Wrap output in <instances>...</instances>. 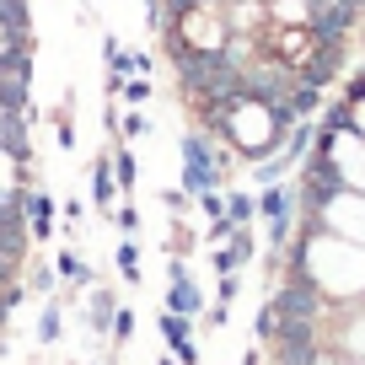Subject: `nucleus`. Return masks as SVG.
Wrapping results in <instances>:
<instances>
[{
  "label": "nucleus",
  "instance_id": "1",
  "mask_svg": "<svg viewBox=\"0 0 365 365\" xmlns=\"http://www.w3.org/2000/svg\"><path fill=\"white\" fill-rule=\"evenodd\" d=\"M220 167H226V156H215V145H210L205 135H182V194H210V188H220Z\"/></svg>",
  "mask_w": 365,
  "mask_h": 365
},
{
  "label": "nucleus",
  "instance_id": "2",
  "mask_svg": "<svg viewBox=\"0 0 365 365\" xmlns=\"http://www.w3.org/2000/svg\"><path fill=\"white\" fill-rule=\"evenodd\" d=\"M27 182H16L11 194H0V258L6 263H22L33 237H27Z\"/></svg>",
  "mask_w": 365,
  "mask_h": 365
},
{
  "label": "nucleus",
  "instance_id": "3",
  "mask_svg": "<svg viewBox=\"0 0 365 365\" xmlns=\"http://www.w3.org/2000/svg\"><path fill=\"white\" fill-rule=\"evenodd\" d=\"M167 312H178L188 322H199V312H205V290H199L194 269L182 258H172V269H167Z\"/></svg>",
  "mask_w": 365,
  "mask_h": 365
},
{
  "label": "nucleus",
  "instance_id": "4",
  "mask_svg": "<svg viewBox=\"0 0 365 365\" xmlns=\"http://www.w3.org/2000/svg\"><path fill=\"white\" fill-rule=\"evenodd\" d=\"M54 215H59V205L43 194V188H33V194H27V237L48 242V237H54Z\"/></svg>",
  "mask_w": 365,
  "mask_h": 365
},
{
  "label": "nucleus",
  "instance_id": "5",
  "mask_svg": "<svg viewBox=\"0 0 365 365\" xmlns=\"http://www.w3.org/2000/svg\"><path fill=\"white\" fill-rule=\"evenodd\" d=\"M54 274H59V285H65V290H91V285H97L91 263L81 258L76 247H59V258H54Z\"/></svg>",
  "mask_w": 365,
  "mask_h": 365
},
{
  "label": "nucleus",
  "instance_id": "6",
  "mask_svg": "<svg viewBox=\"0 0 365 365\" xmlns=\"http://www.w3.org/2000/svg\"><path fill=\"white\" fill-rule=\"evenodd\" d=\"M113 194H118V182H113V150H103V156L91 161V205H97V215L113 210Z\"/></svg>",
  "mask_w": 365,
  "mask_h": 365
},
{
  "label": "nucleus",
  "instance_id": "7",
  "mask_svg": "<svg viewBox=\"0 0 365 365\" xmlns=\"http://www.w3.org/2000/svg\"><path fill=\"white\" fill-rule=\"evenodd\" d=\"M113 312H118L113 285H91V301H86V328L97 333V339H108V328H113Z\"/></svg>",
  "mask_w": 365,
  "mask_h": 365
},
{
  "label": "nucleus",
  "instance_id": "8",
  "mask_svg": "<svg viewBox=\"0 0 365 365\" xmlns=\"http://www.w3.org/2000/svg\"><path fill=\"white\" fill-rule=\"evenodd\" d=\"M258 215L263 220H296V194L279 188V182H269V188L258 194Z\"/></svg>",
  "mask_w": 365,
  "mask_h": 365
},
{
  "label": "nucleus",
  "instance_id": "9",
  "mask_svg": "<svg viewBox=\"0 0 365 365\" xmlns=\"http://www.w3.org/2000/svg\"><path fill=\"white\" fill-rule=\"evenodd\" d=\"M0 113H22V118H33V81L0 76Z\"/></svg>",
  "mask_w": 365,
  "mask_h": 365
},
{
  "label": "nucleus",
  "instance_id": "10",
  "mask_svg": "<svg viewBox=\"0 0 365 365\" xmlns=\"http://www.w3.org/2000/svg\"><path fill=\"white\" fill-rule=\"evenodd\" d=\"M59 333H65V301L48 296V301H43V317H38V344H43V349H54Z\"/></svg>",
  "mask_w": 365,
  "mask_h": 365
},
{
  "label": "nucleus",
  "instance_id": "11",
  "mask_svg": "<svg viewBox=\"0 0 365 365\" xmlns=\"http://www.w3.org/2000/svg\"><path fill=\"white\" fill-rule=\"evenodd\" d=\"M33 296H54L59 290V274H54V263H43V258H27V279H22Z\"/></svg>",
  "mask_w": 365,
  "mask_h": 365
},
{
  "label": "nucleus",
  "instance_id": "12",
  "mask_svg": "<svg viewBox=\"0 0 365 365\" xmlns=\"http://www.w3.org/2000/svg\"><path fill=\"white\" fill-rule=\"evenodd\" d=\"M113 269H118V279H124V285H140V247H135V237H124V242H118Z\"/></svg>",
  "mask_w": 365,
  "mask_h": 365
},
{
  "label": "nucleus",
  "instance_id": "13",
  "mask_svg": "<svg viewBox=\"0 0 365 365\" xmlns=\"http://www.w3.org/2000/svg\"><path fill=\"white\" fill-rule=\"evenodd\" d=\"M156 328H161V339H167L172 349H182V344L194 339V322H188V317H178V312H161V317H156Z\"/></svg>",
  "mask_w": 365,
  "mask_h": 365
},
{
  "label": "nucleus",
  "instance_id": "14",
  "mask_svg": "<svg viewBox=\"0 0 365 365\" xmlns=\"http://www.w3.org/2000/svg\"><path fill=\"white\" fill-rule=\"evenodd\" d=\"M113 182H118V194H135V182H140V161L124 145L113 150Z\"/></svg>",
  "mask_w": 365,
  "mask_h": 365
},
{
  "label": "nucleus",
  "instance_id": "15",
  "mask_svg": "<svg viewBox=\"0 0 365 365\" xmlns=\"http://www.w3.org/2000/svg\"><path fill=\"white\" fill-rule=\"evenodd\" d=\"M226 199V220L231 226H252V220H258V199L252 194H220Z\"/></svg>",
  "mask_w": 365,
  "mask_h": 365
},
{
  "label": "nucleus",
  "instance_id": "16",
  "mask_svg": "<svg viewBox=\"0 0 365 365\" xmlns=\"http://www.w3.org/2000/svg\"><path fill=\"white\" fill-rule=\"evenodd\" d=\"M103 65H108V76H118V81L129 76V48L118 43L113 33H103Z\"/></svg>",
  "mask_w": 365,
  "mask_h": 365
},
{
  "label": "nucleus",
  "instance_id": "17",
  "mask_svg": "<svg viewBox=\"0 0 365 365\" xmlns=\"http://www.w3.org/2000/svg\"><path fill=\"white\" fill-rule=\"evenodd\" d=\"M54 145L59 150H76V118H70V103L54 108Z\"/></svg>",
  "mask_w": 365,
  "mask_h": 365
},
{
  "label": "nucleus",
  "instance_id": "18",
  "mask_svg": "<svg viewBox=\"0 0 365 365\" xmlns=\"http://www.w3.org/2000/svg\"><path fill=\"white\" fill-rule=\"evenodd\" d=\"M252 333H258V344H274V333H279V312H274V301H263V307H258Z\"/></svg>",
  "mask_w": 365,
  "mask_h": 365
},
{
  "label": "nucleus",
  "instance_id": "19",
  "mask_svg": "<svg viewBox=\"0 0 365 365\" xmlns=\"http://www.w3.org/2000/svg\"><path fill=\"white\" fill-rule=\"evenodd\" d=\"M108 339H113V344H129V339H135V307H124V301H118V312H113V328H108Z\"/></svg>",
  "mask_w": 365,
  "mask_h": 365
},
{
  "label": "nucleus",
  "instance_id": "20",
  "mask_svg": "<svg viewBox=\"0 0 365 365\" xmlns=\"http://www.w3.org/2000/svg\"><path fill=\"white\" fill-rule=\"evenodd\" d=\"M118 97H124V103H135V108H145V103H150V76H129Z\"/></svg>",
  "mask_w": 365,
  "mask_h": 365
},
{
  "label": "nucleus",
  "instance_id": "21",
  "mask_svg": "<svg viewBox=\"0 0 365 365\" xmlns=\"http://www.w3.org/2000/svg\"><path fill=\"white\" fill-rule=\"evenodd\" d=\"M118 135L145 140V135H150V118H145V113H118Z\"/></svg>",
  "mask_w": 365,
  "mask_h": 365
},
{
  "label": "nucleus",
  "instance_id": "22",
  "mask_svg": "<svg viewBox=\"0 0 365 365\" xmlns=\"http://www.w3.org/2000/svg\"><path fill=\"white\" fill-rule=\"evenodd\" d=\"M108 215H113V226L124 231V237H135V231H140V210L135 205H118V210H108Z\"/></svg>",
  "mask_w": 365,
  "mask_h": 365
},
{
  "label": "nucleus",
  "instance_id": "23",
  "mask_svg": "<svg viewBox=\"0 0 365 365\" xmlns=\"http://www.w3.org/2000/svg\"><path fill=\"white\" fill-rule=\"evenodd\" d=\"M237 290H242V279H237V274H220V285H215V301H220V307H231V301H237Z\"/></svg>",
  "mask_w": 365,
  "mask_h": 365
},
{
  "label": "nucleus",
  "instance_id": "24",
  "mask_svg": "<svg viewBox=\"0 0 365 365\" xmlns=\"http://www.w3.org/2000/svg\"><path fill=\"white\" fill-rule=\"evenodd\" d=\"M199 205H205V215H210V220H226V199H220V188L199 194Z\"/></svg>",
  "mask_w": 365,
  "mask_h": 365
},
{
  "label": "nucleus",
  "instance_id": "25",
  "mask_svg": "<svg viewBox=\"0 0 365 365\" xmlns=\"http://www.w3.org/2000/svg\"><path fill=\"white\" fill-rule=\"evenodd\" d=\"M182 252H194V231L178 220V231H172V258H182Z\"/></svg>",
  "mask_w": 365,
  "mask_h": 365
},
{
  "label": "nucleus",
  "instance_id": "26",
  "mask_svg": "<svg viewBox=\"0 0 365 365\" xmlns=\"http://www.w3.org/2000/svg\"><path fill=\"white\" fill-rule=\"evenodd\" d=\"M161 199H167V210H172V215H182V210H188V199H194V194H182V188H167V194H161Z\"/></svg>",
  "mask_w": 365,
  "mask_h": 365
},
{
  "label": "nucleus",
  "instance_id": "27",
  "mask_svg": "<svg viewBox=\"0 0 365 365\" xmlns=\"http://www.w3.org/2000/svg\"><path fill=\"white\" fill-rule=\"evenodd\" d=\"M59 215H65V226H76V220L86 215V205H81V199H65V205H59Z\"/></svg>",
  "mask_w": 365,
  "mask_h": 365
},
{
  "label": "nucleus",
  "instance_id": "28",
  "mask_svg": "<svg viewBox=\"0 0 365 365\" xmlns=\"http://www.w3.org/2000/svg\"><path fill=\"white\" fill-rule=\"evenodd\" d=\"M226 317H231V307H220V301H215V307L205 312V328H226Z\"/></svg>",
  "mask_w": 365,
  "mask_h": 365
},
{
  "label": "nucleus",
  "instance_id": "29",
  "mask_svg": "<svg viewBox=\"0 0 365 365\" xmlns=\"http://www.w3.org/2000/svg\"><path fill=\"white\" fill-rule=\"evenodd\" d=\"M242 365H263V354H258V349H252V354H242Z\"/></svg>",
  "mask_w": 365,
  "mask_h": 365
},
{
  "label": "nucleus",
  "instance_id": "30",
  "mask_svg": "<svg viewBox=\"0 0 365 365\" xmlns=\"http://www.w3.org/2000/svg\"><path fill=\"white\" fill-rule=\"evenodd\" d=\"M156 365H178V360H167V354H161V360H156Z\"/></svg>",
  "mask_w": 365,
  "mask_h": 365
},
{
  "label": "nucleus",
  "instance_id": "31",
  "mask_svg": "<svg viewBox=\"0 0 365 365\" xmlns=\"http://www.w3.org/2000/svg\"><path fill=\"white\" fill-rule=\"evenodd\" d=\"M103 365H108V360H103Z\"/></svg>",
  "mask_w": 365,
  "mask_h": 365
}]
</instances>
